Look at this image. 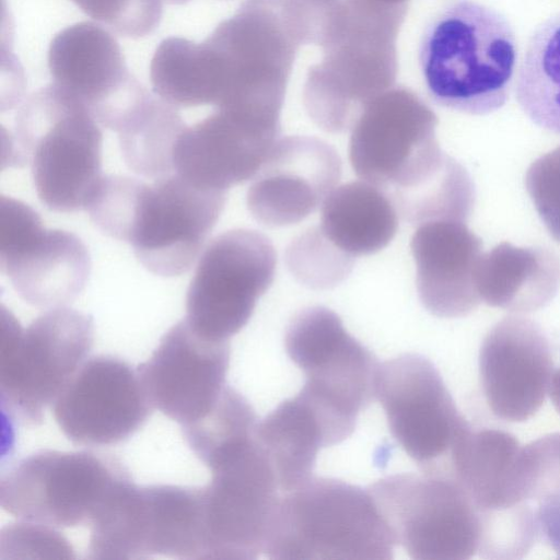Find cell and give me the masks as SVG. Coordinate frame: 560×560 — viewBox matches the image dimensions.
Masks as SVG:
<instances>
[{"instance_id":"cell-1","label":"cell","mask_w":560,"mask_h":560,"mask_svg":"<svg viewBox=\"0 0 560 560\" xmlns=\"http://www.w3.org/2000/svg\"><path fill=\"white\" fill-rule=\"evenodd\" d=\"M518 58L509 19L472 0L455 1L427 24L418 60L434 103L467 115L483 116L509 100Z\"/></svg>"},{"instance_id":"cell-2","label":"cell","mask_w":560,"mask_h":560,"mask_svg":"<svg viewBox=\"0 0 560 560\" xmlns=\"http://www.w3.org/2000/svg\"><path fill=\"white\" fill-rule=\"evenodd\" d=\"M407 5L376 0L329 4L316 43L325 58L310 72L304 102L322 129L341 132L363 108L390 88L396 77L395 40Z\"/></svg>"},{"instance_id":"cell-3","label":"cell","mask_w":560,"mask_h":560,"mask_svg":"<svg viewBox=\"0 0 560 560\" xmlns=\"http://www.w3.org/2000/svg\"><path fill=\"white\" fill-rule=\"evenodd\" d=\"M102 131L86 105L51 83L33 92L14 121L18 164L28 163L38 199L49 210L85 209L102 175Z\"/></svg>"},{"instance_id":"cell-4","label":"cell","mask_w":560,"mask_h":560,"mask_svg":"<svg viewBox=\"0 0 560 560\" xmlns=\"http://www.w3.org/2000/svg\"><path fill=\"white\" fill-rule=\"evenodd\" d=\"M395 544L369 489L310 477L279 498L265 553L277 560H390Z\"/></svg>"},{"instance_id":"cell-5","label":"cell","mask_w":560,"mask_h":560,"mask_svg":"<svg viewBox=\"0 0 560 560\" xmlns=\"http://www.w3.org/2000/svg\"><path fill=\"white\" fill-rule=\"evenodd\" d=\"M94 341L89 315L50 308L26 328L1 310L0 400L22 425L42 423L44 411L85 361Z\"/></svg>"},{"instance_id":"cell-6","label":"cell","mask_w":560,"mask_h":560,"mask_svg":"<svg viewBox=\"0 0 560 560\" xmlns=\"http://www.w3.org/2000/svg\"><path fill=\"white\" fill-rule=\"evenodd\" d=\"M130 481L108 454L42 450L1 474L0 505L20 520L52 527L90 525Z\"/></svg>"},{"instance_id":"cell-7","label":"cell","mask_w":560,"mask_h":560,"mask_svg":"<svg viewBox=\"0 0 560 560\" xmlns=\"http://www.w3.org/2000/svg\"><path fill=\"white\" fill-rule=\"evenodd\" d=\"M205 559L202 488L125 486L90 524L88 558Z\"/></svg>"},{"instance_id":"cell-8","label":"cell","mask_w":560,"mask_h":560,"mask_svg":"<svg viewBox=\"0 0 560 560\" xmlns=\"http://www.w3.org/2000/svg\"><path fill=\"white\" fill-rule=\"evenodd\" d=\"M369 491L409 558L466 560L479 551V511L454 477L395 474L377 480Z\"/></svg>"},{"instance_id":"cell-9","label":"cell","mask_w":560,"mask_h":560,"mask_svg":"<svg viewBox=\"0 0 560 560\" xmlns=\"http://www.w3.org/2000/svg\"><path fill=\"white\" fill-rule=\"evenodd\" d=\"M438 119L411 90L389 89L373 98L352 126L349 160L355 174L393 196L419 185L444 163Z\"/></svg>"},{"instance_id":"cell-10","label":"cell","mask_w":560,"mask_h":560,"mask_svg":"<svg viewBox=\"0 0 560 560\" xmlns=\"http://www.w3.org/2000/svg\"><path fill=\"white\" fill-rule=\"evenodd\" d=\"M284 347L304 373L302 392L345 429L353 432L359 413L375 397L378 363L352 337L340 317L324 306L300 311L289 323Z\"/></svg>"},{"instance_id":"cell-11","label":"cell","mask_w":560,"mask_h":560,"mask_svg":"<svg viewBox=\"0 0 560 560\" xmlns=\"http://www.w3.org/2000/svg\"><path fill=\"white\" fill-rule=\"evenodd\" d=\"M375 397L390 434L422 472L450 475V456L469 423L434 364L404 353L378 365Z\"/></svg>"},{"instance_id":"cell-12","label":"cell","mask_w":560,"mask_h":560,"mask_svg":"<svg viewBox=\"0 0 560 560\" xmlns=\"http://www.w3.org/2000/svg\"><path fill=\"white\" fill-rule=\"evenodd\" d=\"M277 266L264 234L235 229L206 247L186 295V319L201 335L228 340L249 320L258 299L271 285Z\"/></svg>"},{"instance_id":"cell-13","label":"cell","mask_w":560,"mask_h":560,"mask_svg":"<svg viewBox=\"0 0 560 560\" xmlns=\"http://www.w3.org/2000/svg\"><path fill=\"white\" fill-rule=\"evenodd\" d=\"M202 487L205 559L252 560L265 551L278 482L254 436L220 456Z\"/></svg>"},{"instance_id":"cell-14","label":"cell","mask_w":560,"mask_h":560,"mask_svg":"<svg viewBox=\"0 0 560 560\" xmlns=\"http://www.w3.org/2000/svg\"><path fill=\"white\" fill-rule=\"evenodd\" d=\"M0 269L24 302L50 310L66 306L83 291L91 258L75 234L46 229L30 206L2 196Z\"/></svg>"},{"instance_id":"cell-15","label":"cell","mask_w":560,"mask_h":560,"mask_svg":"<svg viewBox=\"0 0 560 560\" xmlns=\"http://www.w3.org/2000/svg\"><path fill=\"white\" fill-rule=\"evenodd\" d=\"M226 191L171 174L142 185L128 243L140 264L162 277L187 272L225 203Z\"/></svg>"},{"instance_id":"cell-16","label":"cell","mask_w":560,"mask_h":560,"mask_svg":"<svg viewBox=\"0 0 560 560\" xmlns=\"http://www.w3.org/2000/svg\"><path fill=\"white\" fill-rule=\"evenodd\" d=\"M135 370L125 360L95 355L78 369L54 401L52 415L75 445L107 446L128 440L152 411Z\"/></svg>"},{"instance_id":"cell-17","label":"cell","mask_w":560,"mask_h":560,"mask_svg":"<svg viewBox=\"0 0 560 560\" xmlns=\"http://www.w3.org/2000/svg\"><path fill=\"white\" fill-rule=\"evenodd\" d=\"M279 135L280 116L218 107L183 131L174 171L200 188L226 191L257 175Z\"/></svg>"},{"instance_id":"cell-18","label":"cell","mask_w":560,"mask_h":560,"mask_svg":"<svg viewBox=\"0 0 560 560\" xmlns=\"http://www.w3.org/2000/svg\"><path fill=\"white\" fill-rule=\"evenodd\" d=\"M48 69L54 83L79 97L103 127L116 131L150 92L129 71L116 38L83 21L52 38Z\"/></svg>"},{"instance_id":"cell-19","label":"cell","mask_w":560,"mask_h":560,"mask_svg":"<svg viewBox=\"0 0 560 560\" xmlns=\"http://www.w3.org/2000/svg\"><path fill=\"white\" fill-rule=\"evenodd\" d=\"M230 355L228 340L201 335L185 318L137 370L152 406L186 425L207 415L221 396Z\"/></svg>"},{"instance_id":"cell-20","label":"cell","mask_w":560,"mask_h":560,"mask_svg":"<svg viewBox=\"0 0 560 560\" xmlns=\"http://www.w3.org/2000/svg\"><path fill=\"white\" fill-rule=\"evenodd\" d=\"M553 363L549 341L535 322L506 316L486 335L479 374L491 412L509 422H523L542 406Z\"/></svg>"},{"instance_id":"cell-21","label":"cell","mask_w":560,"mask_h":560,"mask_svg":"<svg viewBox=\"0 0 560 560\" xmlns=\"http://www.w3.org/2000/svg\"><path fill=\"white\" fill-rule=\"evenodd\" d=\"M340 176V156L324 140L279 139L247 191V208L269 228L299 223L325 201Z\"/></svg>"},{"instance_id":"cell-22","label":"cell","mask_w":560,"mask_h":560,"mask_svg":"<svg viewBox=\"0 0 560 560\" xmlns=\"http://www.w3.org/2000/svg\"><path fill=\"white\" fill-rule=\"evenodd\" d=\"M417 268V290L423 306L444 318L463 317L481 302L475 273L481 240L462 220L419 224L410 241Z\"/></svg>"},{"instance_id":"cell-23","label":"cell","mask_w":560,"mask_h":560,"mask_svg":"<svg viewBox=\"0 0 560 560\" xmlns=\"http://www.w3.org/2000/svg\"><path fill=\"white\" fill-rule=\"evenodd\" d=\"M523 445L498 429L460 434L450 456V475L467 491L480 516L530 503L526 498L522 465Z\"/></svg>"},{"instance_id":"cell-24","label":"cell","mask_w":560,"mask_h":560,"mask_svg":"<svg viewBox=\"0 0 560 560\" xmlns=\"http://www.w3.org/2000/svg\"><path fill=\"white\" fill-rule=\"evenodd\" d=\"M485 303L513 313L547 305L560 287V261L542 247H518L502 242L482 253L475 273Z\"/></svg>"},{"instance_id":"cell-25","label":"cell","mask_w":560,"mask_h":560,"mask_svg":"<svg viewBox=\"0 0 560 560\" xmlns=\"http://www.w3.org/2000/svg\"><path fill=\"white\" fill-rule=\"evenodd\" d=\"M255 438L282 492L312 477L320 448L332 446L323 418L301 393L258 421Z\"/></svg>"},{"instance_id":"cell-26","label":"cell","mask_w":560,"mask_h":560,"mask_svg":"<svg viewBox=\"0 0 560 560\" xmlns=\"http://www.w3.org/2000/svg\"><path fill=\"white\" fill-rule=\"evenodd\" d=\"M318 228L346 255H371L394 238L397 210L383 189L368 182H350L325 199Z\"/></svg>"},{"instance_id":"cell-27","label":"cell","mask_w":560,"mask_h":560,"mask_svg":"<svg viewBox=\"0 0 560 560\" xmlns=\"http://www.w3.org/2000/svg\"><path fill=\"white\" fill-rule=\"evenodd\" d=\"M150 79L154 93L173 106H217L220 101L219 61L205 40L163 39L151 59Z\"/></svg>"},{"instance_id":"cell-28","label":"cell","mask_w":560,"mask_h":560,"mask_svg":"<svg viewBox=\"0 0 560 560\" xmlns=\"http://www.w3.org/2000/svg\"><path fill=\"white\" fill-rule=\"evenodd\" d=\"M515 95L535 125L560 135V12L530 35L518 67Z\"/></svg>"},{"instance_id":"cell-29","label":"cell","mask_w":560,"mask_h":560,"mask_svg":"<svg viewBox=\"0 0 560 560\" xmlns=\"http://www.w3.org/2000/svg\"><path fill=\"white\" fill-rule=\"evenodd\" d=\"M186 127L173 105L150 93L115 132L126 165L158 179L174 171V149Z\"/></svg>"},{"instance_id":"cell-30","label":"cell","mask_w":560,"mask_h":560,"mask_svg":"<svg viewBox=\"0 0 560 560\" xmlns=\"http://www.w3.org/2000/svg\"><path fill=\"white\" fill-rule=\"evenodd\" d=\"M390 199L410 223L445 219L467 221L474 209L476 191L467 170L448 155L433 175Z\"/></svg>"},{"instance_id":"cell-31","label":"cell","mask_w":560,"mask_h":560,"mask_svg":"<svg viewBox=\"0 0 560 560\" xmlns=\"http://www.w3.org/2000/svg\"><path fill=\"white\" fill-rule=\"evenodd\" d=\"M527 500L536 504L539 534L560 557V433L523 445Z\"/></svg>"},{"instance_id":"cell-32","label":"cell","mask_w":560,"mask_h":560,"mask_svg":"<svg viewBox=\"0 0 560 560\" xmlns=\"http://www.w3.org/2000/svg\"><path fill=\"white\" fill-rule=\"evenodd\" d=\"M257 416L237 390L225 386L221 396L202 418L182 425L185 442L205 465L224 448L254 436Z\"/></svg>"},{"instance_id":"cell-33","label":"cell","mask_w":560,"mask_h":560,"mask_svg":"<svg viewBox=\"0 0 560 560\" xmlns=\"http://www.w3.org/2000/svg\"><path fill=\"white\" fill-rule=\"evenodd\" d=\"M285 260L292 275L314 289L336 285L353 266V258L335 247L318 226L301 234L289 245Z\"/></svg>"},{"instance_id":"cell-34","label":"cell","mask_w":560,"mask_h":560,"mask_svg":"<svg viewBox=\"0 0 560 560\" xmlns=\"http://www.w3.org/2000/svg\"><path fill=\"white\" fill-rule=\"evenodd\" d=\"M143 182L125 175L103 176L85 210L104 234L128 241Z\"/></svg>"},{"instance_id":"cell-35","label":"cell","mask_w":560,"mask_h":560,"mask_svg":"<svg viewBox=\"0 0 560 560\" xmlns=\"http://www.w3.org/2000/svg\"><path fill=\"white\" fill-rule=\"evenodd\" d=\"M71 1L90 18L128 38L150 35L159 26L163 11V0Z\"/></svg>"},{"instance_id":"cell-36","label":"cell","mask_w":560,"mask_h":560,"mask_svg":"<svg viewBox=\"0 0 560 560\" xmlns=\"http://www.w3.org/2000/svg\"><path fill=\"white\" fill-rule=\"evenodd\" d=\"M72 546L55 527L23 521L1 528L0 559H73Z\"/></svg>"},{"instance_id":"cell-37","label":"cell","mask_w":560,"mask_h":560,"mask_svg":"<svg viewBox=\"0 0 560 560\" xmlns=\"http://www.w3.org/2000/svg\"><path fill=\"white\" fill-rule=\"evenodd\" d=\"M525 186L547 231L560 243V145L529 165Z\"/></svg>"},{"instance_id":"cell-38","label":"cell","mask_w":560,"mask_h":560,"mask_svg":"<svg viewBox=\"0 0 560 560\" xmlns=\"http://www.w3.org/2000/svg\"><path fill=\"white\" fill-rule=\"evenodd\" d=\"M548 393L556 410L560 415V369L552 374Z\"/></svg>"},{"instance_id":"cell-39","label":"cell","mask_w":560,"mask_h":560,"mask_svg":"<svg viewBox=\"0 0 560 560\" xmlns=\"http://www.w3.org/2000/svg\"><path fill=\"white\" fill-rule=\"evenodd\" d=\"M170 4H183L188 2L189 0H165Z\"/></svg>"}]
</instances>
